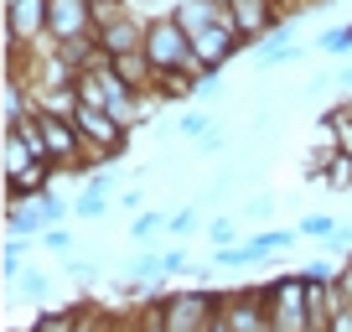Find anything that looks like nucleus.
Here are the masks:
<instances>
[{"mask_svg":"<svg viewBox=\"0 0 352 332\" xmlns=\"http://www.w3.org/2000/svg\"><path fill=\"white\" fill-rule=\"evenodd\" d=\"M249 52H254V68H259V73H270V68L300 63V57H306V47H300V42H290L285 32H270V37H264V42H254Z\"/></svg>","mask_w":352,"mask_h":332,"instance_id":"nucleus-7","label":"nucleus"},{"mask_svg":"<svg viewBox=\"0 0 352 332\" xmlns=\"http://www.w3.org/2000/svg\"><path fill=\"white\" fill-rule=\"evenodd\" d=\"M197 229H208L197 208H176L171 218H166V234H171V239H187V234H197Z\"/></svg>","mask_w":352,"mask_h":332,"instance_id":"nucleus-15","label":"nucleus"},{"mask_svg":"<svg viewBox=\"0 0 352 332\" xmlns=\"http://www.w3.org/2000/svg\"><path fill=\"white\" fill-rule=\"evenodd\" d=\"M327 187H331V192H347V187H352V151H337V156H331Z\"/></svg>","mask_w":352,"mask_h":332,"instance_id":"nucleus-16","label":"nucleus"},{"mask_svg":"<svg viewBox=\"0 0 352 332\" xmlns=\"http://www.w3.org/2000/svg\"><path fill=\"white\" fill-rule=\"evenodd\" d=\"M192 270H197V265L187 260V249H166V280H171V276H192Z\"/></svg>","mask_w":352,"mask_h":332,"instance_id":"nucleus-21","label":"nucleus"},{"mask_svg":"<svg viewBox=\"0 0 352 332\" xmlns=\"http://www.w3.org/2000/svg\"><path fill=\"white\" fill-rule=\"evenodd\" d=\"M73 125H78V135H83V145H88V161H120L124 145H130V130H124L109 110L83 104V110L73 114Z\"/></svg>","mask_w":352,"mask_h":332,"instance_id":"nucleus-2","label":"nucleus"},{"mask_svg":"<svg viewBox=\"0 0 352 332\" xmlns=\"http://www.w3.org/2000/svg\"><path fill=\"white\" fill-rule=\"evenodd\" d=\"M243 47H249V42H243L233 26H212V32H197V37H192L197 73H223V63H228V57H239Z\"/></svg>","mask_w":352,"mask_h":332,"instance_id":"nucleus-4","label":"nucleus"},{"mask_svg":"<svg viewBox=\"0 0 352 332\" xmlns=\"http://www.w3.org/2000/svg\"><path fill=\"white\" fill-rule=\"evenodd\" d=\"M36 244H42V249H52L57 260H67V255L78 249V239H73V229H67V223H63V229H47V234H42Z\"/></svg>","mask_w":352,"mask_h":332,"instance_id":"nucleus-18","label":"nucleus"},{"mask_svg":"<svg viewBox=\"0 0 352 332\" xmlns=\"http://www.w3.org/2000/svg\"><path fill=\"white\" fill-rule=\"evenodd\" d=\"M212 130H218V120H212L208 110H187L182 120H176V135H182V141H192V145H197V141H208Z\"/></svg>","mask_w":352,"mask_h":332,"instance_id":"nucleus-10","label":"nucleus"},{"mask_svg":"<svg viewBox=\"0 0 352 332\" xmlns=\"http://www.w3.org/2000/svg\"><path fill=\"white\" fill-rule=\"evenodd\" d=\"M223 317H228L233 332H275V322H270V301H264L259 286L223 291Z\"/></svg>","mask_w":352,"mask_h":332,"instance_id":"nucleus-3","label":"nucleus"},{"mask_svg":"<svg viewBox=\"0 0 352 332\" xmlns=\"http://www.w3.org/2000/svg\"><path fill=\"white\" fill-rule=\"evenodd\" d=\"M316 52L321 57H352V21L347 26H327L316 37Z\"/></svg>","mask_w":352,"mask_h":332,"instance_id":"nucleus-12","label":"nucleus"},{"mask_svg":"<svg viewBox=\"0 0 352 332\" xmlns=\"http://www.w3.org/2000/svg\"><path fill=\"white\" fill-rule=\"evenodd\" d=\"M32 166H42L32 156V145H26L16 130H6V177H21V172H32Z\"/></svg>","mask_w":352,"mask_h":332,"instance_id":"nucleus-9","label":"nucleus"},{"mask_svg":"<svg viewBox=\"0 0 352 332\" xmlns=\"http://www.w3.org/2000/svg\"><path fill=\"white\" fill-rule=\"evenodd\" d=\"M145 57H151L155 73H197L192 37L176 26V16H155V21H145Z\"/></svg>","mask_w":352,"mask_h":332,"instance_id":"nucleus-1","label":"nucleus"},{"mask_svg":"<svg viewBox=\"0 0 352 332\" xmlns=\"http://www.w3.org/2000/svg\"><path fill=\"white\" fill-rule=\"evenodd\" d=\"M176 26L187 37H197V32L233 26V21H228V6H218V0H182V6H176Z\"/></svg>","mask_w":352,"mask_h":332,"instance_id":"nucleus-6","label":"nucleus"},{"mask_svg":"<svg viewBox=\"0 0 352 332\" xmlns=\"http://www.w3.org/2000/svg\"><path fill=\"white\" fill-rule=\"evenodd\" d=\"M270 208H275V198H270V192H264V198H249V203H243V218H270Z\"/></svg>","mask_w":352,"mask_h":332,"instance_id":"nucleus-22","label":"nucleus"},{"mask_svg":"<svg viewBox=\"0 0 352 332\" xmlns=\"http://www.w3.org/2000/svg\"><path fill=\"white\" fill-rule=\"evenodd\" d=\"M202 234H208V244H212V249H228V244H243V239H239V218H212Z\"/></svg>","mask_w":352,"mask_h":332,"instance_id":"nucleus-17","label":"nucleus"},{"mask_svg":"<svg viewBox=\"0 0 352 332\" xmlns=\"http://www.w3.org/2000/svg\"><path fill=\"white\" fill-rule=\"evenodd\" d=\"M223 145H228V141H223V130H212L208 141H197V156H218Z\"/></svg>","mask_w":352,"mask_h":332,"instance_id":"nucleus-24","label":"nucleus"},{"mask_svg":"<svg viewBox=\"0 0 352 332\" xmlns=\"http://www.w3.org/2000/svg\"><path fill=\"white\" fill-rule=\"evenodd\" d=\"M337 229H342V223L331 218V213H306V218L296 223V234H300V239H331Z\"/></svg>","mask_w":352,"mask_h":332,"instance_id":"nucleus-14","label":"nucleus"},{"mask_svg":"<svg viewBox=\"0 0 352 332\" xmlns=\"http://www.w3.org/2000/svg\"><path fill=\"white\" fill-rule=\"evenodd\" d=\"M83 187H94V192H104V198H114V187H120V172H114V166H104V172H88Z\"/></svg>","mask_w":352,"mask_h":332,"instance_id":"nucleus-20","label":"nucleus"},{"mask_svg":"<svg viewBox=\"0 0 352 332\" xmlns=\"http://www.w3.org/2000/svg\"><path fill=\"white\" fill-rule=\"evenodd\" d=\"M67 276H73L78 286H88V280H99V270L88 265V260H67Z\"/></svg>","mask_w":352,"mask_h":332,"instance_id":"nucleus-23","label":"nucleus"},{"mask_svg":"<svg viewBox=\"0 0 352 332\" xmlns=\"http://www.w3.org/2000/svg\"><path fill=\"white\" fill-rule=\"evenodd\" d=\"M218 6H228V0H218Z\"/></svg>","mask_w":352,"mask_h":332,"instance_id":"nucleus-25","label":"nucleus"},{"mask_svg":"<svg viewBox=\"0 0 352 332\" xmlns=\"http://www.w3.org/2000/svg\"><path fill=\"white\" fill-rule=\"evenodd\" d=\"M166 218H171V213H161V208L135 213V218H130V239L140 244V239H155V234H166Z\"/></svg>","mask_w":352,"mask_h":332,"instance_id":"nucleus-13","label":"nucleus"},{"mask_svg":"<svg viewBox=\"0 0 352 332\" xmlns=\"http://www.w3.org/2000/svg\"><path fill=\"white\" fill-rule=\"evenodd\" d=\"M109 203H114V198H104V192L83 187V192L73 198V218H78V223H99L104 213H109Z\"/></svg>","mask_w":352,"mask_h":332,"instance_id":"nucleus-11","label":"nucleus"},{"mask_svg":"<svg viewBox=\"0 0 352 332\" xmlns=\"http://www.w3.org/2000/svg\"><path fill=\"white\" fill-rule=\"evenodd\" d=\"M21 296H26V301H47V296H52V276H47V270H32V265H26V276H21Z\"/></svg>","mask_w":352,"mask_h":332,"instance_id":"nucleus-19","label":"nucleus"},{"mask_svg":"<svg viewBox=\"0 0 352 332\" xmlns=\"http://www.w3.org/2000/svg\"><path fill=\"white\" fill-rule=\"evenodd\" d=\"M296 239H300L296 229H264V234H249V249H254L259 260H275L280 249H290Z\"/></svg>","mask_w":352,"mask_h":332,"instance_id":"nucleus-8","label":"nucleus"},{"mask_svg":"<svg viewBox=\"0 0 352 332\" xmlns=\"http://www.w3.org/2000/svg\"><path fill=\"white\" fill-rule=\"evenodd\" d=\"M52 42H94V0H52Z\"/></svg>","mask_w":352,"mask_h":332,"instance_id":"nucleus-5","label":"nucleus"}]
</instances>
